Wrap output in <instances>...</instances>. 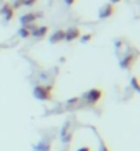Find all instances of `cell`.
Returning <instances> with one entry per match:
<instances>
[{
  "label": "cell",
  "instance_id": "cell-1",
  "mask_svg": "<svg viewBox=\"0 0 140 151\" xmlns=\"http://www.w3.org/2000/svg\"><path fill=\"white\" fill-rule=\"evenodd\" d=\"M52 89H54V88H52L51 85H48V87L37 85V87H34V89H33V95L39 100H50L52 98Z\"/></svg>",
  "mask_w": 140,
  "mask_h": 151
},
{
  "label": "cell",
  "instance_id": "cell-2",
  "mask_svg": "<svg viewBox=\"0 0 140 151\" xmlns=\"http://www.w3.org/2000/svg\"><path fill=\"white\" fill-rule=\"evenodd\" d=\"M84 98L89 104H96L103 98V89H100V88H92V89H89V91L85 93Z\"/></svg>",
  "mask_w": 140,
  "mask_h": 151
},
{
  "label": "cell",
  "instance_id": "cell-3",
  "mask_svg": "<svg viewBox=\"0 0 140 151\" xmlns=\"http://www.w3.org/2000/svg\"><path fill=\"white\" fill-rule=\"evenodd\" d=\"M81 37V30L80 28H76V26H72V28H69L67 30H65V41H74V40L80 39Z\"/></svg>",
  "mask_w": 140,
  "mask_h": 151
},
{
  "label": "cell",
  "instance_id": "cell-4",
  "mask_svg": "<svg viewBox=\"0 0 140 151\" xmlns=\"http://www.w3.org/2000/svg\"><path fill=\"white\" fill-rule=\"evenodd\" d=\"M114 12H116V7L113 4H110V3L104 4L103 7L99 10V19H106L108 17H111Z\"/></svg>",
  "mask_w": 140,
  "mask_h": 151
},
{
  "label": "cell",
  "instance_id": "cell-5",
  "mask_svg": "<svg viewBox=\"0 0 140 151\" xmlns=\"http://www.w3.org/2000/svg\"><path fill=\"white\" fill-rule=\"evenodd\" d=\"M135 60H136V56H133V55H131V54H129V55H126L125 58H122V59L120 60V66L122 69H129L133 65V62H135Z\"/></svg>",
  "mask_w": 140,
  "mask_h": 151
},
{
  "label": "cell",
  "instance_id": "cell-6",
  "mask_svg": "<svg viewBox=\"0 0 140 151\" xmlns=\"http://www.w3.org/2000/svg\"><path fill=\"white\" fill-rule=\"evenodd\" d=\"M62 41H65V30L59 29V30H56V32L51 36L50 43L51 44H58V43H62Z\"/></svg>",
  "mask_w": 140,
  "mask_h": 151
},
{
  "label": "cell",
  "instance_id": "cell-7",
  "mask_svg": "<svg viewBox=\"0 0 140 151\" xmlns=\"http://www.w3.org/2000/svg\"><path fill=\"white\" fill-rule=\"evenodd\" d=\"M1 14H4V18H6V21H10L14 18V8H12V6L10 3L4 4V7L1 8Z\"/></svg>",
  "mask_w": 140,
  "mask_h": 151
},
{
  "label": "cell",
  "instance_id": "cell-8",
  "mask_svg": "<svg viewBox=\"0 0 140 151\" xmlns=\"http://www.w3.org/2000/svg\"><path fill=\"white\" fill-rule=\"evenodd\" d=\"M39 17H40V15H37V14H25L24 17H21V22L24 24V26H26V25L33 24V22H34Z\"/></svg>",
  "mask_w": 140,
  "mask_h": 151
},
{
  "label": "cell",
  "instance_id": "cell-9",
  "mask_svg": "<svg viewBox=\"0 0 140 151\" xmlns=\"http://www.w3.org/2000/svg\"><path fill=\"white\" fill-rule=\"evenodd\" d=\"M47 33H48V26H40V28H36L34 30H32L30 36L40 39V37H44Z\"/></svg>",
  "mask_w": 140,
  "mask_h": 151
},
{
  "label": "cell",
  "instance_id": "cell-10",
  "mask_svg": "<svg viewBox=\"0 0 140 151\" xmlns=\"http://www.w3.org/2000/svg\"><path fill=\"white\" fill-rule=\"evenodd\" d=\"M36 150H39V151H50L51 150V144H50V142H43V143H40L39 146H36Z\"/></svg>",
  "mask_w": 140,
  "mask_h": 151
},
{
  "label": "cell",
  "instance_id": "cell-11",
  "mask_svg": "<svg viewBox=\"0 0 140 151\" xmlns=\"http://www.w3.org/2000/svg\"><path fill=\"white\" fill-rule=\"evenodd\" d=\"M18 33H19V36L24 37V39H26V37L30 36V30H29L26 26H22V28L19 29V32H18Z\"/></svg>",
  "mask_w": 140,
  "mask_h": 151
},
{
  "label": "cell",
  "instance_id": "cell-12",
  "mask_svg": "<svg viewBox=\"0 0 140 151\" xmlns=\"http://www.w3.org/2000/svg\"><path fill=\"white\" fill-rule=\"evenodd\" d=\"M131 85L133 87L135 91H139V78H137V77H133V78L131 80Z\"/></svg>",
  "mask_w": 140,
  "mask_h": 151
},
{
  "label": "cell",
  "instance_id": "cell-13",
  "mask_svg": "<svg viewBox=\"0 0 140 151\" xmlns=\"http://www.w3.org/2000/svg\"><path fill=\"white\" fill-rule=\"evenodd\" d=\"M37 0H25L24 4L22 6H26V7H30V6H33V4H36Z\"/></svg>",
  "mask_w": 140,
  "mask_h": 151
},
{
  "label": "cell",
  "instance_id": "cell-14",
  "mask_svg": "<svg viewBox=\"0 0 140 151\" xmlns=\"http://www.w3.org/2000/svg\"><path fill=\"white\" fill-rule=\"evenodd\" d=\"M24 1H25V0H15V1H14L15 4H14V7H12V8H18V7H21V6L24 4Z\"/></svg>",
  "mask_w": 140,
  "mask_h": 151
},
{
  "label": "cell",
  "instance_id": "cell-15",
  "mask_svg": "<svg viewBox=\"0 0 140 151\" xmlns=\"http://www.w3.org/2000/svg\"><path fill=\"white\" fill-rule=\"evenodd\" d=\"M91 39H92V35H85L84 37H81V41H83V43H87V41H89Z\"/></svg>",
  "mask_w": 140,
  "mask_h": 151
},
{
  "label": "cell",
  "instance_id": "cell-16",
  "mask_svg": "<svg viewBox=\"0 0 140 151\" xmlns=\"http://www.w3.org/2000/svg\"><path fill=\"white\" fill-rule=\"evenodd\" d=\"M78 100H80V98H72V99L67 100V104H74V103H77Z\"/></svg>",
  "mask_w": 140,
  "mask_h": 151
},
{
  "label": "cell",
  "instance_id": "cell-17",
  "mask_svg": "<svg viewBox=\"0 0 140 151\" xmlns=\"http://www.w3.org/2000/svg\"><path fill=\"white\" fill-rule=\"evenodd\" d=\"M63 1L67 4V6H73V4L77 3V0H63Z\"/></svg>",
  "mask_w": 140,
  "mask_h": 151
},
{
  "label": "cell",
  "instance_id": "cell-18",
  "mask_svg": "<svg viewBox=\"0 0 140 151\" xmlns=\"http://www.w3.org/2000/svg\"><path fill=\"white\" fill-rule=\"evenodd\" d=\"M77 151H92V148L91 147H81V148H78Z\"/></svg>",
  "mask_w": 140,
  "mask_h": 151
},
{
  "label": "cell",
  "instance_id": "cell-19",
  "mask_svg": "<svg viewBox=\"0 0 140 151\" xmlns=\"http://www.w3.org/2000/svg\"><path fill=\"white\" fill-rule=\"evenodd\" d=\"M100 151H108V147L104 143H102V147H100Z\"/></svg>",
  "mask_w": 140,
  "mask_h": 151
},
{
  "label": "cell",
  "instance_id": "cell-20",
  "mask_svg": "<svg viewBox=\"0 0 140 151\" xmlns=\"http://www.w3.org/2000/svg\"><path fill=\"white\" fill-rule=\"evenodd\" d=\"M121 1H122V0H110V4L114 6V4H117V3H121Z\"/></svg>",
  "mask_w": 140,
  "mask_h": 151
}]
</instances>
